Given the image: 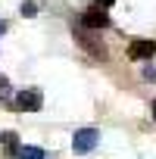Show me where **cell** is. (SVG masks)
Listing matches in <instances>:
<instances>
[{
  "label": "cell",
  "instance_id": "obj_1",
  "mask_svg": "<svg viewBox=\"0 0 156 159\" xmlns=\"http://www.w3.org/2000/svg\"><path fill=\"white\" fill-rule=\"evenodd\" d=\"M97 143H100V131H97V128H78V131L72 134V150H75V156L91 153Z\"/></svg>",
  "mask_w": 156,
  "mask_h": 159
},
{
  "label": "cell",
  "instance_id": "obj_2",
  "mask_svg": "<svg viewBox=\"0 0 156 159\" xmlns=\"http://www.w3.org/2000/svg\"><path fill=\"white\" fill-rule=\"evenodd\" d=\"M41 103H44V97H41L38 88H25V91H19V97H16V106H19L22 112H38Z\"/></svg>",
  "mask_w": 156,
  "mask_h": 159
},
{
  "label": "cell",
  "instance_id": "obj_3",
  "mask_svg": "<svg viewBox=\"0 0 156 159\" xmlns=\"http://www.w3.org/2000/svg\"><path fill=\"white\" fill-rule=\"evenodd\" d=\"M81 25H85V28H106V25H109V16L103 13V7H91V10H85Z\"/></svg>",
  "mask_w": 156,
  "mask_h": 159
},
{
  "label": "cell",
  "instance_id": "obj_4",
  "mask_svg": "<svg viewBox=\"0 0 156 159\" xmlns=\"http://www.w3.org/2000/svg\"><path fill=\"white\" fill-rule=\"evenodd\" d=\"M128 56L131 59H153L156 56V41H131V47H128Z\"/></svg>",
  "mask_w": 156,
  "mask_h": 159
},
{
  "label": "cell",
  "instance_id": "obj_5",
  "mask_svg": "<svg viewBox=\"0 0 156 159\" xmlns=\"http://www.w3.org/2000/svg\"><path fill=\"white\" fill-rule=\"evenodd\" d=\"M7 159H47V153L41 147H16V143H10Z\"/></svg>",
  "mask_w": 156,
  "mask_h": 159
},
{
  "label": "cell",
  "instance_id": "obj_6",
  "mask_svg": "<svg viewBox=\"0 0 156 159\" xmlns=\"http://www.w3.org/2000/svg\"><path fill=\"white\" fill-rule=\"evenodd\" d=\"M22 16H25V19L38 16V7H34V0H25V3H22Z\"/></svg>",
  "mask_w": 156,
  "mask_h": 159
},
{
  "label": "cell",
  "instance_id": "obj_7",
  "mask_svg": "<svg viewBox=\"0 0 156 159\" xmlns=\"http://www.w3.org/2000/svg\"><path fill=\"white\" fill-rule=\"evenodd\" d=\"M10 94H13V91H10V78H7V75H0V100H7Z\"/></svg>",
  "mask_w": 156,
  "mask_h": 159
},
{
  "label": "cell",
  "instance_id": "obj_8",
  "mask_svg": "<svg viewBox=\"0 0 156 159\" xmlns=\"http://www.w3.org/2000/svg\"><path fill=\"white\" fill-rule=\"evenodd\" d=\"M0 143H3V147L16 143V131H3V134H0Z\"/></svg>",
  "mask_w": 156,
  "mask_h": 159
},
{
  "label": "cell",
  "instance_id": "obj_9",
  "mask_svg": "<svg viewBox=\"0 0 156 159\" xmlns=\"http://www.w3.org/2000/svg\"><path fill=\"white\" fill-rule=\"evenodd\" d=\"M144 75H147V78H153V81H156V69H153V66H147V69H144Z\"/></svg>",
  "mask_w": 156,
  "mask_h": 159
},
{
  "label": "cell",
  "instance_id": "obj_10",
  "mask_svg": "<svg viewBox=\"0 0 156 159\" xmlns=\"http://www.w3.org/2000/svg\"><path fill=\"white\" fill-rule=\"evenodd\" d=\"M112 3H116V0H97V7H103V10H106V7H112Z\"/></svg>",
  "mask_w": 156,
  "mask_h": 159
},
{
  "label": "cell",
  "instance_id": "obj_11",
  "mask_svg": "<svg viewBox=\"0 0 156 159\" xmlns=\"http://www.w3.org/2000/svg\"><path fill=\"white\" fill-rule=\"evenodd\" d=\"M7 34V19H0V38Z\"/></svg>",
  "mask_w": 156,
  "mask_h": 159
},
{
  "label": "cell",
  "instance_id": "obj_12",
  "mask_svg": "<svg viewBox=\"0 0 156 159\" xmlns=\"http://www.w3.org/2000/svg\"><path fill=\"white\" fill-rule=\"evenodd\" d=\"M150 109H153V119H156V100H153V106H150Z\"/></svg>",
  "mask_w": 156,
  "mask_h": 159
}]
</instances>
